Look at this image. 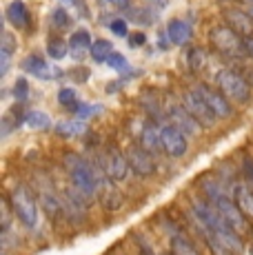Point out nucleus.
<instances>
[{
  "mask_svg": "<svg viewBox=\"0 0 253 255\" xmlns=\"http://www.w3.org/2000/svg\"><path fill=\"white\" fill-rule=\"evenodd\" d=\"M65 166L71 178V184H74V191L87 204L98 198V186H96V175H94L91 162H87V160L80 158L78 153H67Z\"/></svg>",
  "mask_w": 253,
  "mask_h": 255,
  "instance_id": "f257e3e1",
  "label": "nucleus"
},
{
  "mask_svg": "<svg viewBox=\"0 0 253 255\" xmlns=\"http://www.w3.org/2000/svg\"><path fill=\"white\" fill-rule=\"evenodd\" d=\"M216 85L227 100H236V102L251 100V87L247 82V78L238 69H231V67L220 69L216 73Z\"/></svg>",
  "mask_w": 253,
  "mask_h": 255,
  "instance_id": "f03ea898",
  "label": "nucleus"
},
{
  "mask_svg": "<svg viewBox=\"0 0 253 255\" xmlns=\"http://www.w3.org/2000/svg\"><path fill=\"white\" fill-rule=\"evenodd\" d=\"M11 207L27 229L38 227V202L25 184H16L11 189Z\"/></svg>",
  "mask_w": 253,
  "mask_h": 255,
  "instance_id": "7ed1b4c3",
  "label": "nucleus"
},
{
  "mask_svg": "<svg viewBox=\"0 0 253 255\" xmlns=\"http://www.w3.org/2000/svg\"><path fill=\"white\" fill-rule=\"evenodd\" d=\"M209 40L216 51H220L222 56L229 58H238L245 53V38H240L236 31H233L229 24H220V27H213L211 33H209Z\"/></svg>",
  "mask_w": 253,
  "mask_h": 255,
  "instance_id": "20e7f679",
  "label": "nucleus"
},
{
  "mask_svg": "<svg viewBox=\"0 0 253 255\" xmlns=\"http://www.w3.org/2000/svg\"><path fill=\"white\" fill-rule=\"evenodd\" d=\"M182 105H184V109H187L189 114H191L198 122H200V127H204V129L213 127V122H216V114H213V111L209 109V105L202 100V96L198 93V89H189V91H184V96H182Z\"/></svg>",
  "mask_w": 253,
  "mask_h": 255,
  "instance_id": "39448f33",
  "label": "nucleus"
},
{
  "mask_svg": "<svg viewBox=\"0 0 253 255\" xmlns=\"http://www.w3.org/2000/svg\"><path fill=\"white\" fill-rule=\"evenodd\" d=\"M160 138H162V151L171 158H182L187 153V135L173 125L160 127Z\"/></svg>",
  "mask_w": 253,
  "mask_h": 255,
  "instance_id": "423d86ee",
  "label": "nucleus"
},
{
  "mask_svg": "<svg viewBox=\"0 0 253 255\" xmlns=\"http://www.w3.org/2000/svg\"><path fill=\"white\" fill-rule=\"evenodd\" d=\"M213 207L218 209V213L222 215V220H225V222L233 229V231L242 233V231L247 229V224H245V215H242L240 207H238L236 202H231V198H229V195L222 193L220 198H218L216 202H213Z\"/></svg>",
  "mask_w": 253,
  "mask_h": 255,
  "instance_id": "0eeeda50",
  "label": "nucleus"
},
{
  "mask_svg": "<svg viewBox=\"0 0 253 255\" xmlns=\"http://www.w3.org/2000/svg\"><path fill=\"white\" fill-rule=\"evenodd\" d=\"M105 171L111 182H126L131 175V164L118 149H111L105 158Z\"/></svg>",
  "mask_w": 253,
  "mask_h": 255,
  "instance_id": "6e6552de",
  "label": "nucleus"
},
{
  "mask_svg": "<svg viewBox=\"0 0 253 255\" xmlns=\"http://www.w3.org/2000/svg\"><path fill=\"white\" fill-rule=\"evenodd\" d=\"M126 160L131 164V171L138 175H151L155 171V162L153 155L144 149L142 144H133L129 151H126Z\"/></svg>",
  "mask_w": 253,
  "mask_h": 255,
  "instance_id": "1a4fd4ad",
  "label": "nucleus"
},
{
  "mask_svg": "<svg viewBox=\"0 0 253 255\" xmlns=\"http://www.w3.org/2000/svg\"><path fill=\"white\" fill-rule=\"evenodd\" d=\"M169 120H171V125L178 127L184 135H198V131H200V122L184 109V105L169 107Z\"/></svg>",
  "mask_w": 253,
  "mask_h": 255,
  "instance_id": "9d476101",
  "label": "nucleus"
},
{
  "mask_svg": "<svg viewBox=\"0 0 253 255\" xmlns=\"http://www.w3.org/2000/svg\"><path fill=\"white\" fill-rule=\"evenodd\" d=\"M196 89H198V93L202 96V100L209 105V109L216 114V118H231L233 109H231L229 100H227L225 96H222V93L213 91L211 87H207V85H198Z\"/></svg>",
  "mask_w": 253,
  "mask_h": 255,
  "instance_id": "9b49d317",
  "label": "nucleus"
},
{
  "mask_svg": "<svg viewBox=\"0 0 253 255\" xmlns=\"http://www.w3.org/2000/svg\"><path fill=\"white\" fill-rule=\"evenodd\" d=\"M20 67L27 73H31V76H36V78H42V80H56V78L62 76V71L58 69L56 65H47L40 56H27Z\"/></svg>",
  "mask_w": 253,
  "mask_h": 255,
  "instance_id": "f8f14e48",
  "label": "nucleus"
},
{
  "mask_svg": "<svg viewBox=\"0 0 253 255\" xmlns=\"http://www.w3.org/2000/svg\"><path fill=\"white\" fill-rule=\"evenodd\" d=\"M225 18L229 27L240 38H253V16H249L247 11H240V9H227Z\"/></svg>",
  "mask_w": 253,
  "mask_h": 255,
  "instance_id": "ddd939ff",
  "label": "nucleus"
},
{
  "mask_svg": "<svg viewBox=\"0 0 253 255\" xmlns=\"http://www.w3.org/2000/svg\"><path fill=\"white\" fill-rule=\"evenodd\" d=\"M191 33H193V29L187 20L173 18V20H169V24H167V38L173 42V45H187Z\"/></svg>",
  "mask_w": 253,
  "mask_h": 255,
  "instance_id": "4468645a",
  "label": "nucleus"
},
{
  "mask_svg": "<svg viewBox=\"0 0 253 255\" xmlns=\"http://www.w3.org/2000/svg\"><path fill=\"white\" fill-rule=\"evenodd\" d=\"M140 144L149 151V153H155V151L162 149V138H160V127H155L153 122H147L140 131Z\"/></svg>",
  "mask_w": 253,
  "mask_h": 255,
  "instance_id": "2eb2a0df",
  "label": "nucleus"
},
{
  "mask_svg": "<svg viewBox=\"0 0 253 255\" xmlns=\"http://www.w3.org/2000/svg\"><path fill=\"white\" fill-rule=\"evenodd\" d=\"M7 20L13 24L16 29H27L29 27V11L27 4L22 0H13L7 7Z\"/></svg>",
  "mask_w": 253,
  "mask_h": 255,
  "instance_id": "dca6fc26",
  "label": "nucleus"
},
{
  "mask_svg": "<svg viewBox=\"0 0 253 255\" xmlns=\"http://www.w3.org/2000/svg\"><path fill=\"white\" fill-rule=\"evenodd\" d=\"M56 133L60 138H78V135L87 133V122L80 118H69V120H62L56 125Z\"/></svg>",
  "mask_w": 253,
  "mask_h": 255,
  "instance_id": "f3484780",
  "label": "nucleus"
},
{
  "mask_svg": "<svg viewBox=\"0 0 253 255\" xmlns=\"http://www.w3.org/2000/svg\"><path fill=\"white\" fill-rule=\"evenodd\" d=\"M69 47H71V53H74V58L80 60V58L85 56L87 51H91V47H94V40H91L89 31H76V33H71Z\"/></svg>",
  "mask_w": 253,
  "mask_h": 255,
  "instance_id": "a211bd4d",
  "label": "nucleus"
},
{
  "mask_svg": "<svg viewBox=\"0 0 253 255\" xmlns=\"http://www.w3.org/2000/svg\"><path fill=\"white\" fill-rule=\"evenodd\" d=\"M233 193H236V204L240 207L242 213L249 215V218H253V191L249 189V186L238 184Z\"/></svg>",
  "mask_w": 253,
  "mask_h": 255,
  "instance_id": "6ab92c4d",
  "label": "nucleus"
},
{
  "mask_svg": "<svg viewBox=\"0 0 253 255\" xmlns=\"http://www.w3.org/2000/svg\"><path fill=\"white\" fill-rule=\"evenodd\" d=\"M49 186H42V191H40V195H42V207H45V211L49 213V218H58L60 215V211H62V202L56 198V195H51L49 191Z\"/></svg>",
  "mask_w": 253,
  "mask_h": 255,
  "instance_id": "aec40b11",
  "label": "nucleus"
},
{
  "mask_svg": "<svg viewBox=\"0 0 253 255\" xmlns=\"http://www.w3.org/2000/svg\"><path fill=\"white\" fill-rule=\"evenodd\" d=\"M187 62H189V69L191 71H202L204 65H207V51L202 47H193L187 56Z\"/></svg>",
  "mask_w": 253,
  "mask_h": 255,
  "instance_id": "412c9836",
  "label": "nucleus"
},
{
  "mask_svg": "<svg viewBox=\"0 0 253 255\" xmlns=\"http://www.w3.org/2000/svg\"><path fill=\"white\" fill-rule=\"evenodd\" d=\"M47 53H49L53 60H62L69 53V42H65L62 38H51L49 45H47Z\"/></svg>",
  "mask_w": 253,
  "mask_h": 255,
  "instance_id": "4be33fe9",
  "label": "nucleus"
},
{
  "mask_svg": "<svg viewBox=\"0 0 253 255\" xmlns=\"http://www.w3.org/2000/svg\"><path fill=\"white\" fill-rule=\"evenodd\" d=\"M114 45H111L109 40H94V47H91V58H94L96 62H102V60H107V58L114 53V49H111Z\"/></svg>",
  "mask_w": 253,
  "mask_h": 255,
  "instance_id": "5701e85b",
  "label": "nucleus"
},
{
  "mask_svg": "<svg viewBox=\"0 0 253 255\" xmlns=\"http://www.w3.org/2000/svg\"><path fill=\"white\" fill-rule=\"evenodd\" d=\"M25 122L31 129H49V125H51L49 116H47L45 111H31V114L25 116Z\"/></svg>",
  "mask_w": 253,
  "mask_h": 255,
  "instance_id": "b1692460",
  "label": "nucleus"
},
{
  "mask_svg": "<svg viewBox=\"0 0 253 255\" xmlns=\"http://www.w3.org/2000/svg\"><path fill=\"white\" fill-rule=\"evenodd\" d=\"M171 251H173V255H198L196 249H193L184 238H178V235L171 240Z\"/></svg>",
  "mask_w": 253,
  "mask_h": 255,
  "instance_id": "393cba45",
  "label": "nucleus"
},
{
  "mask_svg": "<svg viewBox=\"0 0 253 255\" xmlns=\"http://www.w3.org/2000/svg\"><path fill=\"white\" fill-rule=\"evenodd\" d=\"M107 65L111 67V69H116V71H129V62H126V58L123 56V53H111L109 58H107Z\"/></svg>",
  "mask_w": 253,
  "mask_h": 255,
  "instance_id": "a878e982",
  "label": "nucleus"
},
{
  "mask_svg": "<svg viewBox=\"0 0 253 255\" xmlns=\"http://www.w3.org/2000/svg\"><path fill=\"white\" fill-rule=\"evenodd\" d=\"M126 16L138 24H151L153 22V13H147V9H129Z\"/></svg>",
  "mask_w": 253,
  "mask_h": 255,
  "instance_id": "bb28decb",
  "label": "nucleus"
},
{
  "mask_svg": "<svg viewBox=\"0 0 253 255\" xmlns=\"http://www.w3.org/2000/svg\"><path fill=\"white\" fill-rule=\"evenodd\" d=\"M51 20H53V24H56L58 29H67V27H69V24H71L69 13H67L62 7L53 9V13H51Z\"/></svg>",
  "mask_w": 253,
  "mask_h": 255,
  "instance_id": "cd10ccee",
  "label": "nucleus"
},
{
  "mask_svg": "<svg viewBox=\"0 0 253 255\" xmlns=\"http://www.w3.org/2000/svg\"><path fill=\"white\" fill-rule=\"evenodd\" d=\"M13 96H16V100L20 102H27V98H29V85H27V80L25 78H18L16 80V85H13Z\"/></svg>",
  "mask_w": 253,
  "mask_h": 255,
  "instance_id": "c85d7f7f",
  "label": "nucleus"
},
{
  "mask_svg": "<svg viewBox=\"0 0 253 255\" xmlns=\"http://www.w3.org/2000/svg\"><path fill=\"white\" fill-rule=\"evenodd\" d=\"M76 91L74 89H69V87H67V89H60V93H58V102H60L62 107H74L76 105Z\"/></svg>",
  "mask_w": 253,
  "mask_h": 255,
  "instance_id": "c756f323",
  "label": "nucleus"
},
{
  "mask_svg": "<svg viewBox=\"0 0 253 255\" xmlns=\"http://www.w3.org/2000/svg\"><path fill=\"white\" fill-rule=\"evenodd\" d=\"M76 111H78V118H80V120H85V118H91V116H96V114H102V107H96V105H78Z\"/></svg>",
  "mask_w": 253,
  "mask_h": 255,
  "instance_id": "7c9ffc66",
  "label": "nucleus"
},
{
  "mask_svg": "<svg viewBox=\"0 0 253 255\" xmlns=\"http://www.w3.org/2000/svg\"><path fill=\"white\" fill-rule=\"evenodd\" d=\"M109 29L116 33V36H120V38H129V29H126V22H125V18H116V20H111L109 22Z\"/></svg>",
  "mask_w": 253,
  "mask_h": 255,
  "instance_id": "2f4dec72",
  "label": "nucleus"
},
{
  "mask_svg": "<svg viewBox=\"0 0 253 255\" xmlns=\"http://www.w3.org/2000/svg\"><path fill=\"white\" fill-rule=\"evenodd\" d=\"M13 49H16V40H13L11 33L4 31V33H2V38H0V51H4V53H13Z\"/></svg>",
  "mask_w": 253,
  "mask_h": 255,
  "instance_id": "473e14b6",
  "label": "nucleus"
},
{
  "mask_svg": "<svg viewBox=\"0 0 253 255\" xmlns=\"http://www.w3.org/2000/svg\"><path fill=\"white\" fill-rule=\"evenodd\" d=\"M62 2H65L67 7L76 9V11H78V16H82V18L87 16V4H85V0H62Z\"/></svg>",
  "mask_w": 253,
  "mask_h": 255,
  "instance_id": "72a5a7b5",
  "label": "nucleus"
},
{
  "mask_svg": "<svg viewBox=\"0 0 253 255\" xmlns=\"http://www.w3.org/2000/svg\"><path fill=\"white\" fill-rule=\"evenodd\" d=\"M144 42H147V36H144L142 31H135V33H129V47H133V49H138V47H142Z\"/></svg>",
  "mask_w": 253,
  "mask_h": 255,
  "instance_id": "f704fd0d",
  "label": "nucleus"
},
{
  "mask_svg": "<svg viewBox=\"0 0 253 255\" xmlns=\"http://www.w3.org/2000/svg\"><path fill=\"white\" fill-rule=\"evenodd\" d=\"M9 65H11V53L0 51V76H7Z\"/></svg>",
  "mask_w": 253,
  "mask_h": 255,
  "instance_id": "c9c22d12",
  "label": "nucleus"
},
{
  "mask_svg": "<svg viewBox=\"0 0 253 255\" xmlns=\"http://www.w3.org/2000/svg\"><path fill=\"white\" fill-rule=\"evenodd\" d=\"M245 173H247V178H249V182L253 184V160L251 158L245 160Z\"/></svg>",
  "mask_w": 253,
  "mask_h": 255,
  "instance_id": "e433bc0d",
  "label": "nucleus"
},
{
  "mask_svg": "<svg viewBox=\"0 0 253 255\" xmlns=\"http://www.w3.org/2000/svg\"><path fill=\"white\" fill-rule=\"evenodd\" d=\"M242 45H245V53L253 60V38H245V42H242Z\"/></svg>",
  "mask_w": 253,
  "mask_h": 255,
  "instance_id": "4c0bfd02",
  "label": "nucleus"
},
{
  "mask_svg": "<svg viewBox=\"0 0 253 255\" xmlns=\"http://www.w3.org/2000/svg\"><path fill=\"white\" fill-rule=\"evenodd\" d=\"M151 7H155V9H164L169 4V0H147Z\"/></svg>",
  "mask_w": 253,
  "mask_h": 255,
  "instance_id": "58836bf2",
  "label": "nucleus"
},
{
  "mask_svg": "<svg viewBox=\"0 0 253 255\" xmlns=\"http://www.w3.org/2000/svg\"><path fill=\"white\" fill-rule=\"evenodd\" d=\"M105 2H111L116 7H129V0H105Z\"/></svg>",
  "mask_w": 253,
  "mask_h": 255,
  "instance_id": "ea45409f",
  "label": "nucleus"
},
{
  "mask_svg": "<svg viewBox=\"0 0 253 255\" xmlns=\"http://www.w3.org/2000/svg\"><path fill=\"white\" fill-rule=\"evenodd\" d=\"M245 4H249V7H253V0H242Z\"/></svg>",
  "mask_w": 253,
  "mask_h": 255,
  "instance_id": "a19ab883",
  "label": "nucleus"
},
{
  "mask_svg": "<svg viewBox=\"0 0 253 255\" xmlns=\"http://www.w3.org/2000/svg\"><path fill=\"white\" fill-rule=\"evenodd\" d=\"M144 255H151V253H149V251H147V253H144Z\"/></svg>",
  "mask_w": 253,
  "mask_h": 255,
  "instance_id": "79ce46f5",
  "label": "nucleus"
},
{
  "mask_svg": "<svg viewBox=\"0 0 253 255\" xmlns=\"http://www.w3.org/2000/svg\"><path fill=\"white\" fill-rule=\"evenodd\" d=\"M251 16H253V11H251Z\"/></svg>",
  "mask_w": 253,
  "mask_h": 255,
  "instance_id": "37998d69",
  "label": "nucleus"
}]
</instances>
